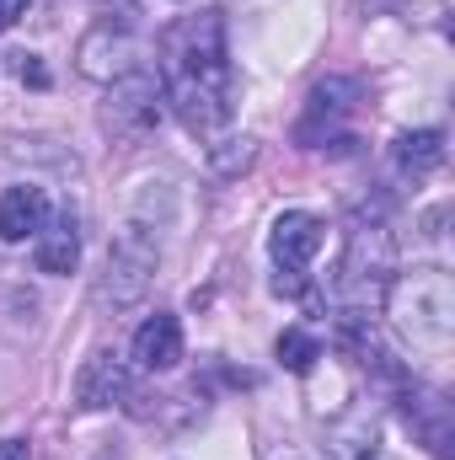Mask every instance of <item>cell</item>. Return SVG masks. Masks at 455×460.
Returning <instances> with one entry per match:
<instances>
[{"label":"cell","instance_id":"cell-1","mask_svg":"<svg viewBox=\"0 0 455 460\" xmlns=\"http://www.w3.org/2000/svg\"><path fill=\"white\" fill-rule=\"evenodd\" d=\"M161 97L193 134H220L236 113V70L226 49V16L199 11L161 38Z\"/></svg>","mask_w":455,"mask_h":460},{"label":"cell","instance_id":"cell-2","mask_svg":"<svg viewBox=\"0 0 455 460\" xmlns=\"http://www.w3.org/2000/svg\"><path fill=\"white\" fill-rule=\"evenodd\" d=\"M386 316L391 332L413 353H445L455 338V284L445 268H413L386 284Z\"/></svg>","mask_w":455,"mask_h":460},{"label":"cell","instance_id":"cell-3","mask_svg":"<svg viewBox=\"0 0 455 460\" xmlns=\"http://www.w3.org/2000/svg\"><path fill=\"white\" fill-rule=\"evenodd\" d=\"M397 279V241L386 220H353L343 241L338 273H333V300L338 316H364L386 300V284Z\"/></svg>","mask_w":455,"mask_h":460},{"label":"cell","instance_id":"cell-4","mask_svg":"<svg viewBox=\"0 0 455 460\" xmlns=\"http://www.w3.org/2000/svg\"><path fill=\"white\" fill-rule=\"evenodd\" d=\"M156 262H161V252H156V235L145 226H123L118 230V241L108 246V262H103V273H97V305H134V300H145V289H150V279H156Z\"/></svg>","mask_w":455,"mask_h":460},{"label":"cell","instance_id":"cell-5","mask_svg":"<svg viewBox=\"0 0 455 460\" xmlns=\"http://www.w3.org/2000/svg\"><path fill=\"white\" fill-rule=\"evenodd\" d=\"M161 81L156 75H145V70H134V75H123L113 81V102H108V128H113L118 139H145L156 123H161Z\"/></svg>","mask_w":455,"mask_h":460},{"label":"cell","instance_id":"cell-6","mask_svg":"<svg viewBox=\"0 0 455 460\" xmlns=\"http://www.w3.org/2000/svg\"><path fill=\"white\" fill-rule=\"evenodd\" d=\"M81 75L86 81H103V86H113V81H123V75H134L139 65V43L129 38V27H113V22H97L86 38H81Z\"/></svg>","mask_w":455,"mask_h":460},{"label":"cell","instance_id":"cell-7","mask_svg":"<svg viewBox=\"0 0 455 460\" xmlns=\"http://www.w3.org/2000/svg\"><path fill=\"white\" fill-rule=\"evenodd\" d=\"M353 108H359V81H343V75H333V81L311 86V97H306V118H300L295 139H300V145L333 139V128H338Z\"/></svg>","mask_w":455,"mask_h":460},{"label":"cell","instance_id":"cell-8","mask_svg":"<svg viewBox=\"0 0 455 460\" xmlns=\"http://www.w3.org/2000/svg\"><path fill=\"white\" fill-rule=\"evenodd\" d=\"M322 241H327V226L317 220V215H306V209H284L273 230H268V257H273V268H306L317 252H322Z\"/></svg>","mask_w":455,"mask_h":460},{"label":"cell","instance_id":"cell-9","mask_svg":"<svg viewBox=\"0 0 455 460\" xmlns=\"http://www.w3.org/2000/svg\"><path fill=\"white\" fill-rule=\"evenodd\" d=\"M129 396V364L108 353V348H97L86 364H81V375H76V407L81 412H103V407H118Z\"/></svg>","mask_w":455,"mask_h":460},{"label":"cell","instance_id":"cell-10","mask_svg":"<svg viewBox=\"0 0 455 460\" xmlns=\"http://www.w3.org/2000/svg\"><path fill=\"white\" fill-rule=\"evenodd\" d=\"M43 226H49V193H43V188L16 182V188L0 193V241H5V246L32 241Z\"/></svg>","mask_w":455,"mask_h":460},{"label":"cell","instance_id":"cell-11","mask_svg":"<svg viewBox=\"0 0 455 460\" xmlns=\"http://www.w3.org/2000/svg\"><path fill=\"white\" fill-rule=\"evenodd\" d=\"M134 364L150 369V375L177 369V364H183V322L166 316V311H156V316L134 332Z\"/></svg>","mask_w":455,"mask_h":460},{"label":"cell","instance_id":"cell-12","mask_svg":"<svg viewBox=\"0 0 455 460\" xmlns=\"http://www.w3.org/2000/svg\"><path fill=\"white\" fill-rule=\"evenodd\" d=\"M32 257H38V273H76V262H81V230L70 215H59V220H49V226L32 235Z\"/></svg>","mask_w":455,"mask_h":460},{"label":"cell","instance_id":"cell-13","mask_svg":"<svg viewBox=\"0 0 455 460\" xmlns=\"http://www.w3.org/2000/svg\"><path fill=\"white\" fill-rule=\"evenodd\" d=\"M445 161V134L440 128H418V134H402L397 139V166L407 172V177H424V172H434Z\"/></svg>","mask_w":455,"mask_h":460},{"label":"cell","instance_id":"cell-14","mask_svg":"<svg viewBox=\"0 0 455 460\" xmlns=\"http://www.w3.org/2000/svg\"><path fill=\"white\" fill-rule=\"evenodd\" d=\"M273 353H279V364H284L290 375H311V369H317V358H322V343H317L306 327H284V332H279V343H273Z\"/></svg>","mask_w":455,"mask_h":460},{"label":"cell","instance_id":"cell-15","mask_svg":"<svg viewBox=\"0 0 455 460\" xmlns=\"http://www.w3.org/2000/svg\"><path fill=\"white\" fill-rule=\"evenodd\" d=\"M252 161H257V145H252V139H226V145H210V166H215L220 177L246 172Z\"/></svg>","mask_w":455,"mask_h":460},{"label":"cell","instance_id":"cell-16","mask_svg":"<svg viewBox=\"0 0 455 460\" xmlns=\"http://www.w3.org/2000/svg\"><path fill=\"white\" fill-rule=\"evenodd\" d=\"M11 59H16V75H22L27 86H38V92L49 86V70H43V59H38V54H11Z\"/></svg>","mask_w":455,"mask_h":460},{"label":"cell","instance_id":"cell-17","mask_svg":"<svg viewBox=\"0 0 455 460\" xmlns=\"http://www.w3.org/2000/svg\"><path fill=\"white\" fill-rule=\"evenodd\" d=\"M27 5H32V0H0V32H11V27L27 16Z\"/></svg>","mask_w":455,"mask_h":460},{"label":"cell","instance_id":"cell-18","mask_svg":"<svg viewBox=\"0 0 455 460\" xmlns=\"http://www.w3.org/2000/svg\"><path fill=\"white\" fill-rule=\"evenodd\" d=\"M0 460H32L27 439H0Z\"/></svg>","mask_w":455,"mask_h":460}]
</instances>
